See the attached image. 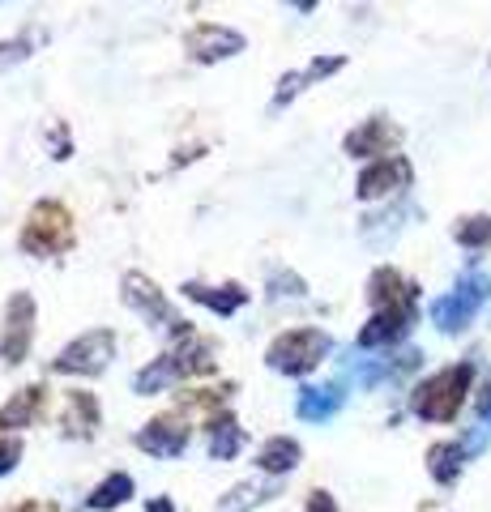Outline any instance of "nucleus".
I'll use <instances>...</instances> for the list:
<instances>
[{
    "instance_id": "obj_1",
    "label": "nucleus",
    "mask_w": 491,
    "mask_h": 512,
    "mask_svg": "<svg viewBox=\"0 0 491 512\" xmlns=\"http://www.w3.org/2000/svg\"><path fill=\"white\" fill-rule=\"evenodd\" d=\"M73 214L60 201H35L26 214V227L18 235V244L26 256H39V261H52V256L73 248Z\"/></svg>"
},
{
    "instance_id": "obj_2",
    "label": "nucleus",
    "mask_w": 491,
    "mask_h": 512,
    "mask_svg": "<svg viewBox=\"0 0 491 512\" xmlns=\"http://www.w3.org/2000/svg\"><path fill=\"white\" fill-rule=\"evenodd\" d=\"M329 350H334V338L325 329H287L269 342L265 363L282 376H308Z\"/></svg>"
},
{
    "instance_id": "obj_3",
    "label": "nucleus",
    "mask_w": 491,
    "mask_h": 512,
    "mask_svg": "<svg viewBox=\"0 0 491 512\" xmlns=\"http://www.w3.org/2000/svg\"><path fill=\"white\" fill-rule=\"evenodd\" d=\"M470 363H457L449 367V372H440L432 376L427 384H419V393H415V414L427 423H445L453 419L457 410H462L466 402V393H470Z\"/></svg>"
},
{
    "instance_id": "obj_4",
    "label": "nucleus",
    "mask_w": 491,
    "mask_h": 512,
    "mask_svg": "<svg viewBox=\"0 0 491 512\" xmlns=\"http://www.w3.org/2000/svg\"><path fill=\"white\" fill-rule=\"evenodd\" d=\"M120 299H124V308H133L141 320H150V325H167L176 342L193 338L188 320H180L176 312H171V303L163 299V291H158V286L146 274H137V269H129V274L120 278Z\"/></svg>"
},
{
    "instance_id": "obj_5",
    "label": "nucleus",
    "mask_w": 491,
    "mask_h": 512,
    "mask_svg": "<svg viewBox=\"0 0 491 512\" xmlns=\"http://www.w3.org/2000/svg\"><path fill=\"white\" fill-rule=\"evenodd\" d=\"M112 359H116V333L112 329H90V333H82V338H73L52 359V372H60V376H99Z\"/></svg>"
},
{
    "instance_id": "obj_6",
    "label": "nucleus",
    "mask_w": 491,
    "mask_h": 512,
    "mask_svg": "<svg viewBox=\"0 0 491 512\" xmlns=\"http://www.w3.org/2000/svg\"><path fill=\"white\" fill-rule=\"evenodd\" d=\"M35 295L30 291H13L9 303H5V333H0V359L9 367L22 363L30 355V346H35Z\"/></svg>"
},
{
    "instance_id": "obj_7",
    "label": "nucleus",
    "mask_w": 491,
    "mask_h": 512,
    "mask_svg": "<svg viewBox=\"0 0 491 512\" xmlns=\"http://www.w3.org/2000/svg\"><path fill=\"white\" fill-rule=\"evenodd\" d=\"M244 47H248V39L240 35V30L218 26V22H197V26L184 35V52H188V60H197V64L231 60V56H240Z\"/></svg>"
},
{
    "instance_id": "obj_8",
    "label": "nucleus",
    "mask_w": 491,
    "mask_h": 512,
    "mask_svg": "<svg viewBox=\"0 0 491 512\" xmlns=\"http://www.w3.org/2000/svg\"><path fill=\"white\" fill-rule=\"evenodd\" d=\"M188 436H193V427L180 410H167V414H154V419L137 431V448L150 457H180Z\"/></svg>"
},
{
    "instance_id": "obj_9",
    "label": "nucleus",
    "mask_w": 491,
    "mask_h": 512,
    "mask_svg": "<svg viewBox=\"0 0 491 512\" xmlns=\"http://www.w3.org/2000/svg\"><path fill=\"white\" fill-rule=\"evenodd\" d=\"M103 423V410H99V397L86 393V389H73L65 393V406H60V436L69 440H90Z\"/></svg>"
},
{
    "instance_id": "obj_10",
    "label": "nucleus",
    "mask_w": 491,
    "mask_h": 512,
    "mask_svg": "<svg viewBox=\"0 0 491 512\" xmlns=\"http://www.w3.org/2000/svg\"><path fill=\"white\" fill-rule=\"evenodd\" d=\"M483 295H487V282H483V278H466L453 295H445V299H440L436 308H432L436 325H440V329H449V333H453V329H462L466 320L474 316V308L483 303Z\"/></svg>"
},
{
    "instance_id": "obj_11",
    "label": "nucleus",
    "mask_w": 491,
    "mask_h": 512,
    "mask_svg": "<svg viewBox=\"0 0 491 512\" xmlns=\"http://www.w3.org/2000/svg\"><path fill=\"white\" fill-rule=\"evenodd\" d=\"M398 137H402L398 128L376 116V120H368V124H359L355 133H346L342 146H346V154H355V158H376V163H380V158H389V150L398 146Z\"/></svg>"
},
{
    "instance_id": "obj_12",
    "label": "nucleus",
    "mask_w": 491,
    "mask_h": 512,
    "mask_svg": "<svg viewBox=\"0 0 491 512\" xmlns=\"http://www.w3.org/2000/svg\"><path fill=\"white\" fill-rule=\"evenodd\" d=\"M406 184H410V163H406V158H398V154H389V158H380V163L363 167V175H359V197L372 201V197H385V192L406 188Z\"/></svg>"
},
{
    "instance_id": "obj_13",
    "label": "nucleus",
    "mask_w": 491,
    "mask_h": 512,
    "mask_svg": "<svg viewBox=\"0 0 491 512\" xmlns=\"http://www.w3.org/2000/svg\"><path fill=\"white\" fill-rule=\"evenodd\" d=\"M180 291L193 299V303H201V308H210V312H218V316H231V312H240L244 303H248V291L240 282H223V286H205V282H184Z\"/></svg>"
},
{
    "instance_id": "obj_14",
    "label": "nucleus",
    "mask_w": 491,
    "mask_h": 512,
    "mask_svg": "<svg viewBox=\"0 0 491 512\" xmlns=\"http://www.w3.org/2000/svg\"><path fill=\"white\" fill-rule=\"evenodd\" d=\"M43 402H47L43 384H26V389H18L5 406H0V431H22V427H30L43 414Z\"/></svg>"
},
{
    "instance_id": "obj_15",
    "label": "nucleus",
    "mask_w": 491,
    "mask_h": 512,
    "mask_svg": "<svg viewBox=\"0 0 491 512\" xmlns=\"http://www.w3.org/2000/svg\"><path fill=\"white\" fill-rule=\"evenodd\" d=\"M342 64H346L342 56H316V60L308 64V69L282 73V77H278V90H274V107H287V103L295 99V94H304V90L316 82V77H329V73H338Z\"/></svg>"
},
{
    "instance_id": "obj_16",
    "label": "nucleus",
    "mask_w": 491,
    "mask_h": 512,
    "mask_svg": "<svg viewBox=\"0 0 491 512\" xmlns=\"http://www.w3.org/2000/svg\"><path fill=\"white\" fill-rule=\"evenodd\" d=\"M338 406H342L338 384H308V389H299V397H295V414L304 423H325Z\"/></svg>"
},
{
    "instance_id": "obj_17",
    "label": "nucleus",
    "mask_w": 491,
    "mask_h": 512,
    "mask_svg": "<svg viewBox=\"0 0 491 512\" xmlns=\"http://www.w3.org/2000/svg\"><path fill=\"white\" fill-rule=\"evenodd\" d=\"M410 329V308H380L359 333V346H389Z\"/></svg>"
},
{
    "instance_id": "obj_18",
    "label": "nucleus",
    "mask_w": 491,
    "mask_h": 512,
    "mask_svg": "<svg viewBox=\"0 0 491 512\" xmlns=\"http://www.w3.org/2000/svg\"><path fill=\"white\" fill-rule=\"evenodd\" d=\"M368 295L380 308H410V299H415V286H410L398 269H376L372 282H368Z\"/></svg>"
},
{
    "instance_id": "obj_19",
    "label": "nucleus",
    "mask_w": 491,
    "mask_h": 512,
    "mask_svg": "<svg viewBox=\"0 0 491 512\" xmlns=\"http://www.w3.org/2000/svg\"><path fill=\"white\" fill-rule=\"evenodd\" d=\"M299 461H304V448H299V440H291V436H269L257 453V466L269 478H282L287 470H295Z\"/></svg>"
},
{
    "instance_id": "obj_20",
    "label": "nucleus",
    "mask_w": 491,
    "mask_h": 512,
    "mask_svg": "<svg viewBox=\"0 0 491 512\" xmlns=\"http://www.w3.org/2000/svg\"><path fill=\"white\" fill-rule=\"evenodd\" d=\"M205 436H210V457L214 461H235L240 457V448L248 444L244 427L231 419V414H218V419L205 423Z\"/></svg>"
},
{
    "instance_id": "obj_21",
    "label": "nucleus",
    "mask_w": 491,
    "mask_h": 512,
    "mask_svg": "<svg viewBox=\"0 0 491 512\" xmlns=\"http://www.w3.org/2000/svg\"><path fill=\"white\" fill-rule=\"evenodd\" d=\"M133 491H137L133 474H107L103 483L86 495V508H90V512H112V508H120V504H129Z\"/></svg>"
},
{
    "instance_id": "obj_22",
    "label": "nucleus",
    "mask_w": 491,
    "mask_h": 512,
    "mask_svg": "<svg viewBox=\"0 0 491 512\" xmlns=\"http://www.w3.org/2000/svg\"><path fill=\"white\" fill-rule=\"evenodd\" d=\"M176 380H180V376H176V359H171V350H167V355L150 359V363L137 372V393H141V397H154V393L171 389Z\"/></svg>"
},
{
    "instance_id": "obj_23",
    "label": "nucleus",
    "mask_w": 491,
    "mask_h": 512,
    "mask_svg": "<svg viewBox=\"0 0 491 512\" xmlns=\"http://www.w3.org/2000/svg\"><path fill=\"white\" fill-rule=\"evenodd\" d=\"M235 397V384H218V389H193V393H180V406L184 410H201L205 423L218 419L227 410V402Z\"/></svg>"
},
{
    "instance_id": "obj_24",
    "label": "nucleus",
    "mask_w": 491,
    "mask_h": 512,
    "mask_svg": "<svg viewBox=\"0 0 491 512\" xmlns=\"http://www.w3.org/2000/svg\"><path fill=\"white\" fill-rule=\"evenodd\" d=\"M39 43H47V30L43 26H26L13 39H5V43H0V73H5L9 64H22L26 56H35Z\"/></svg>"
},
{
    "instance_id": "obj_25",
    "label": "nucleus",
    "mask_w": 491,
    "mask_h": 512,
    "mask_svg": "<svg viewBox=\"0 0 491 512\" xmlns=\"http://www.w3.org/2000/svg\"><path fill=\"white\" fill-rule=\"evenodd\" d=\"M269 495H274V487L261 483V478H248V483H240L235 491H227L223 500H218V508H214V512H248V508L265 504Z\"/></svg>"
},
{
    "instance_id": "obj_26",
    "label": "nucleus",
    "mask_w": 491,
    "mask_h": 512,
    "mask_svg": "<svg viewBox=\"0 0 491 512\" xmlns=\"http://www.w3.org/2000/svg\"><path fill=\"white\" fill-rule=\"evenodd\" d=\"M462 457H466L462 444H436L432 453H427V470H432L436 483H453V478L462 474Z\"/></svg>"
},
{
    "instance_id": "obj_27",
    "label": "nucleus",
    "mask_w": 491,
    "mask_h": 512,
    "mask_svg": "<svg viewBox=\"0 0 491 512\" xmlns=\"http://www.w3.org/2000/svg\"><path fill=\"white\" fill-rule=\"evenodd\" d=\"M457 239H462L466 248L491 244V218H462V222H457Z\"/></svg>"
},
{
    "instance_id": "obj_28",
    "label": "nucleus",
    "mask_w": 491,
    "mask_h": 512,
    "mask_svg": "<svg viewBox=\"0 0 491 512\" xmlns=\"http://www.w3.org/2000/svg\"><path fill=\"white\" fill-rule=\"evenodd\" d=\"M22 461V440L18 436H0V474H9Z\"/></svg>"
},
{
    "instance_id": "obj_29",
    "label": "nucleus",
    "mask_w": 491,
    "mask_h": 512,
    "mask_svg": "<svg viewBox=\"0 0 491 512\" xmlns=\"http://www.w3.org/2000/svg\"><path fill=\"white\" fill-rule=\"evenodd\" d=\"M304 512H338V500H334L329 491H312L308 504H304Z\"/></svg>"
},
{
    "instance_id": "obj_30",
    "label": "nucleus",
    "mask_w": 491,
    "mask_h": 512,
    "mask_svg": "<svg viewBox=\"0 0 491 512\" xmlns=\"http://www.w3.org/2000/svg\"><path fill=\"white\" fill-rule=\"evenodd\" d=\"M47 133H52V158H69V128L65 124H52Z\"/></svg>"
},
{
    "instance_id": "obj_31",
    "label": "nucleus",
    "mask_w": 491,
    "mask_h": 512,
    "mask_svg": "<svg viewBox=\"0 0 491 512\" xmlns=\"http://www.w3.org/2000/svg\"><path fill=\"white\" fill-rule=\"evenodd\" d=\"M13 512H60V504L56 500H26V504H18Z\"/></svg>"
},
{
    "instance_id": "obj_32",
    "label": "nucleus",
    "mask_w": 491,
    "mask_h": 512,
    "mask_svg": "<svg viewBox=\"0 0 491 512\" xmlns=\"http://www.w3.org/2000/svg\"><path fill=\"white\" fill-rule=\"evenodd\" d=\"M150 512H176V504L163 495V500H150Z\"/></svg>"
}]
</instances>
